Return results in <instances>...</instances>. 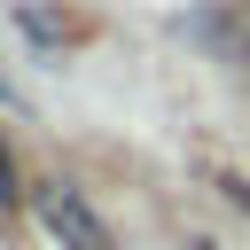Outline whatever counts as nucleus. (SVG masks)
I'll list each match as a JSON object with an SVG mask.
<instances>
[{
	"label": "nucleus",
	"instance_id": "2",
	"mask_svg": "<svg viewBox=\"0 0 250 250\" xmlns=\"http://www.w3.org/2000/svg\"><path fill=\"white\" fill-rule=\"evenodd\" d=\"M16 203V164H8V141H0V211Z\"/></svg>",
	"mask_w": 250,
	"mask_h": 250
},
{
	"label": "nucleus",
	"instance_id": "1",
	"mask_svg": "<svg viewBox=\"0 0 250 250\" xmlns=\"http://www.w3.org/2000/svg\"><path fill=\"white\" fill-rule=\"evenodd\" d=\"M31 211H39V227L62 242V250H109V227H102V211L78 195V188H62V180H47L39 195H31Z\"/></svg>",
	"mask_w": 250,
	"mask_h": 250
},
{
	"label": "nucleus",
	"instance_id": "3",
	"mask_svg": "<svg viewBox=\"0 0 250 250\" xmlns=\"http://www.w3.org/2000/svg\"><path fill=\"white\" fill-rule=\"evenodd\" d=\"M0 102H8V86H0Z\"/></svg>",
	"mask_w": 250,
	"mask_h": 250
}]
</instances>
